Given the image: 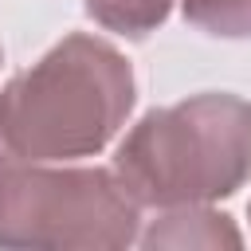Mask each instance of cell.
Segmentation results:
<instances>
[{"instance_id": "cell-1", "label": "cell", "mask_w": 251, "mask_h": 251, "mask_svg": "<svg viewBox=\"0 0 251 251\" xmlns=\"http://www.w3.org/2000/svg\"><path fill=\"white\" fill-rule=\"evenodd\" d=\"M137 102L129 59L86 31L63 35L0 90V133L16 161H78L102 153Z\"/></svg>"}, {"instance_id": "cell-2", "label": "cell", "mask_w": 251, "mask_h": 251, "mask_svg": "<svg viewBox=\"0 0 251 251\" xmlns=\"http://www.w3.org/2000/svg\"><path fill=\"white\" fill-rule=\"evenodd\" d=\"M114 173L141 208L216 204L251 180V102L204 90L153 106L122 137Z\"/></svg>"}, {"instance_id": "cell-3", "label": "cell", "mask_w": 251, "mask_h": 251, "mask_svg": "<svg viewBox=\"0 0 251 251\" xmlns=\"http://www.w3.org/2000/svg\"><path fill=\"white\" fill-rule=\"evenodd\" d=\"M141 204L114 169L20 161L0 169V247L122 251L137 243Z\"/></svg>"}, {"instance_id": "cell-4", "label": "cell", "mask_w": 251, "mask_h": 251, "mask_svg": "<svg viewBox=\"0 0 251 251\" xmlns=\"http://www.w3.org/2000/svg\"><path fill=\"white\" fill-rule=\"evenodd\" d=\"M141 247L157 251V247H243V235L235 231L231 216L212 212L208 204H184V208H161V216L153 220V227L145 235H137Z\"/></svg>"}, {"instance_id": "cell-5", "label": "cell", "mask_w": 251, "mask_h": 251, "mask_svg": "<svg viewBox=\"0 0 251 251\" xmlns=\"http://www.w3.org/2000/svg\"><path fill=\"white\" fill-rule=\"evenodd\" d=\"M82 8L98 27L126 39H145L169 20L173 0H82Z\"/></svg>"}, {"instance_id": "cell-6", "label": "cell", "mask_w": 251, "mask_h": 251, "mask_svg": "<svg viewBox=\"0 0 251 251\" xmlns=\"http://www.w3.org/2000/svg\"><path fill=\"white\" fill-rule=\"evenodd\" d=\"M184 20L216 39H251V0H180Z\"/></svg>"}, {"instance_id": "cell-7", "label": "cell", "mask_w": 251, "mask_h": 251, "mask_svg": "<svg viewBox=\"0 0 251 251\" xmlns=\"http://www.w3.org/2000/svg\"><path fill=\"white\" fill-rule=\"evenodd\" d=\"M12 161V153H8V145H4V133H0V169Z\"/></svg>"}, {"instance_id": "cell-8", "label": "cell", "mask_w": 251, "mask_h": 251, "mask_svg": "<svg viewBox=\"0 0 251 251\" xmlns=\"http://www.w3.org/2000/svg\"><path fill=\"white\" fill-rule=\"evenodd\" d=\"M0 63H4V51H0Z\"/></svg>"}]
</instances>
